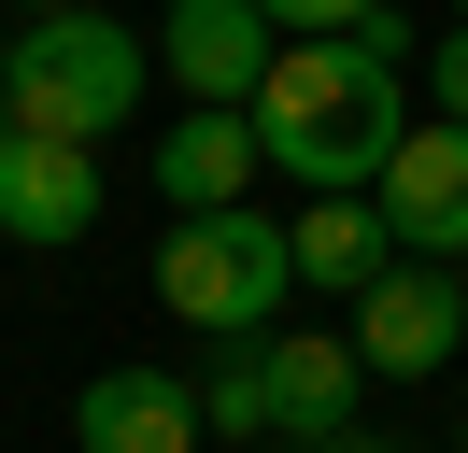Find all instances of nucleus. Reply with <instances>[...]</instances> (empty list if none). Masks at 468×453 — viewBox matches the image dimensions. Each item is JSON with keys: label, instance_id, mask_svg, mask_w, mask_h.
Masks as SVG:
<instances>
[{"label": "nucleus", "instance_id": "nucleus-1", "mask_svg": "<svg viewBox=\"0 0 468 453\" xmlns=\"http://www.w3.org/2000/svg\"><path fill=\"white\" fill-rule=\"evenodd\" d=\"M398 128H411L398 57L341 43V28H284V57H270V85H256V142H270V170H284L298 198H326V184H383Z\"/></svg>", "mask_w": 468, "mask_h": 453}, {"label": "nucleus", "instance_id": "nucleus-2", "mask_svg": "<svg viewBox=\"0 0 468 453\" xmlns=\"http://www.w3.org/2000/svg\"><path fill=\"white\" fill-rule=\"evenodd\" d=\"M298 298V241L256 213V198H213V213H171L156 241V311L199 340H270Z\"/></svg>", "mask_w": 468, "mask_h": 453}, {"label": "nucleus", "instance_id": "nucleus-3", "mask_svg": "<svg viewBox=\"0 0 468 453\" xmlns=\"http://www.w3.org/2000/svg\"><path fill=\"white\" fill-rule=\"evenodd\" d=\"M0 100H15V128H58V142H100L143 113V28L128 15H29L15 28V57H0Z\"/></svg>", "mask_w": 468, "mask_h": 453}, {"label": "nucleus", "instance_id": "nucleus-4", "mask_svg": "<svg viewBox=\"0 0 468 453\" xmlns=\"http://www.w3.org/2000/svg\"><path fill=\"white\" fill-rule=\"evenodd\" d=\"M454 340H468V255H383V269L355 283V354H369L383 383L454 368Z\"/></svg>", "mask_w": 468, "mask_h": 453}, {"label": "nucleus", "instance_id": "nucleus-5", "mask_svg": "<svg viewBox=\"0 0 468 453\" xmlns=\"http://www.w3.org/2000/svg\"><path fill=\"white\" fill-rule=\"evenodd\" d=\"M369 198H383L398 255H468V113H411Z\"/></svg>", "mask_w": 468, "mask_h": 453}, {"label": "nucleus", "instance_id": "nucleus-6", "mask_svg": "<svg viewBox=\"0 0 468 453\" xmlns=\"http://www.w3.org/2000/svg\"><path fill=\"white\" fill-rule=\"evenodd\" d=\"M86 226H100V142L15 128V142H0V241L58 255V241H86Z\"/></svg>", "mask_w": 468, "mask_h": 453}, {"label": "nucleus", "instance_id": "nucleus-7", "mask_svg": "<svg viewBox=\"0 0 468 453\" xmlns=\"http://www.w3.org/2000/svg\"><path fill=\"white\" fill-rule=\"evenodd\" d=\"M270 57H284V28H270L256 0H171V15H156V71H171L185 100H256Z\"/></svg>", "mask_w": 468, "mask_h": 453}, {"label": "nucleus", "instance_id": "nucleus-8", "mask_svg": "<svg viewBox=\"0 0 468 453\" xmlns=\"http://www.w3.org/2000/svg\"><path fill=\"white\" fill-rule=\"evenodd\" d=\"M270 142H256V100H185V128H156V198L171 213H213V198H256Z\"/></svg>", "mask_w": 468, "mask_h": 453}, {"label": "nucleus", "instance_id": "nucleus-9", "mask_svg": "<svg viewBox=\"0 0 468 453\" xmlns=\"http://www.w3.org/2000/svg\"><path fill=\"white\" fill-rule=\"evenodd\" d=\"M71 439L86 453H199V383H171V368H100L86 396H71Z\"/></svg>", "mask_w": 468, "mask_h": 453}, {"label": "nucleus", "instance_id": "nucleus-10", "mask_svg": "<svg viewBox=\"0 0 468 453\" xmlns=\"http://www.w3.org/2000/svg\"><path fill=\"white\" fill-rule=\"evenodd\" d=\"M270 439H341L355 396H369V354L355 340H313V326H270Z\"/></svg>", "mask_w": 468, "mask_h": 453}, {"label": "nucleus", "instance_id": "nucleus-11", "mask_svg": "<svg viewBox=\"0 0 468 453\" xmlns=\"http://www.w3.org/2000/svg\"><path fill=\"white\" fill-rule=\"evenodd\" d=\"M284 241H298V283H313V298H355V283L398 255V241H383V198H369V184H326L313 213L284 226Z\"/></svg>", "mask_w": 468, "mask_h": 453}, {"label": "nucleus", "instance_id": "nucleus-12", "mask_svg": "<svg viewBox=\"0 0 468 453\" xmlns=\"http://www.w3.org/2000/svg\"><path fill=\"white\" fill-rule=\"evenodd\" d=\"M199 425L213 439H270V354L256 340H228V354L199 368Z\"/></svg>", "mask_w": 468, "mask_h": 453}, {"label": "nucleus", "instance_id": "nucleus-13", "mask_svg": "<svg viewBox=\"0 0 468 453\" xmlns=\"http://www.w3.org/2000/svg\"><path fill=\"white\" fill-rule=\"evenodd\" d=\"M270 28H341V43H369V57H411V15H383V0H256Z\"/></svg>", "mask_w": 468, "mask_h": 453}, {"label": "nucleus", "instance_id": "nucleus-14", "mask_svg": "<svg viewBox=\"0 0 468 453\" xmlns=\"http://www.w3.org/2000/svg\"><path fill=\"white\" fill-rule=\"evenodd\" d=\"M426 100H440V113H468V15L426 43Z\"/></svg>", "mask_w": 468, "mask_h": 453}, {"label": "nucleus", "instance_id": "nucleus-15", "mask_svg": "<svg viewBox=\"0 0 468 453\" xmlns=\"http://www.w3.org/2000/svg\"><path fill=\"white\" fill-rule=\"evenodd\" d=\"M298 453H398V439H355V425H341V439H298Z\"/></svg>", "mask_w": 468, "mask_h": 453}, {"label": "nucleus", "instance_id": "nucleus-16", "mask_svg": "<svg viewBox=\"0 0 468 453\" xmlns=\"http://www.w3.org/2000/svg\"><path fill=\"white\" fill-rule=\"evenodd\" d=\"M29 15H71V0H29Z\"/></svg>", "mask_w": 468, "mask_h": 453}, {"label": "nucleus", "instance_id": "nucleus-17", "mask_svg": "<svg viewBox=\"0 0 468 453\" xmlns=\"http://www.w3.org/2000/svg\"><path fill=\"white\" fill-rule=\"evenodd\" d=\"M0 142H15V100H0Z\"/></svg>", "mask_w": 468, "mask_h": 453}, {"label": "nucleus", "instance_id": "nucleus-18", "mask_svg": "<svg viewBox=\"0 0 468 453\" xmlns=\"http://www.w3.org/2000/svg\"><path fill=\"white\" fill-rule=\"evenodd\" d=\"M454 15H468V0H454Z\"/></svg>", "mask_w": 468, "mask_h": 453}]
</instances>
